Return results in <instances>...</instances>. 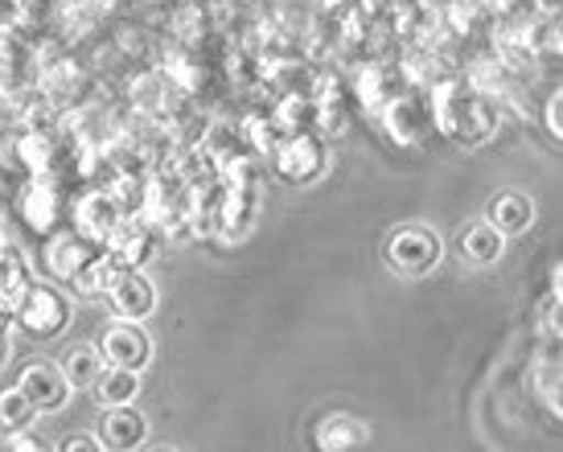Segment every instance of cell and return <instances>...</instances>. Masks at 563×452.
Returning a JSON list of instances; mask_svg holds the SVG:
<instances>
[{
    "label": "cell",
    "mask_w": 563,
    "mask_h": 452,
    "mask_svg": "<svg viewBox=\"0 0 563 452\" xmlns=\"http://www.w3.org/2000/svg\"><path fill=\"white\" fill-rule=\"evenodd\" d=\"M33 416H37V407L21 395L16 387H4L0 390V428L4 432H16V428H30Z\"/></svg>",
    "instance_id": "cell-24"
},
{
    "label": "cell",
    "mask_w": 563,
    "mask_h": 452,
    "mask_svg": "<svg viewBox=\"0 0 563 452\" xmlns=\"http://www.w3.org/2000/svg\"><path fill=\"white\" fill-rule=\"evenodd\" d=\"M260 189H239V186H222L219 202H214V214H210V239L219 243H243L255 222H260Z\"/></svg>",
    "instance_id": "cell-6"
},
{
    "label": "cell",
    "mask_w": 563,
    "mask_h": 452,
    "mask_svg": "<svg viewBox=\"0 0 563 452\" xmlns=\"http://www.w3.org/2000/svg\"><path fill=\"white\" fill-rule=\"evenodd\" d=\"M13 321L30 338H58L70 326V300L58 288H49V284H30L21 305H16Z\"/></svg>",
    "instance_id": "cell-4"
},
{
    "label": "cell",
    "mask_w": 563,
    "mask_h": 452,
    "mask_svg": "<svg viewBox=\"0 0 563 452\" xmlns=\"http://www.w3.org/2000/svg\"><path fill=\"white\" fill-rule=\"evenodd\" d=\"M103 297L111 300V312H115L120 321H144L148 312L157 309V288H153V280L144 276L141 267H120V272L111 276Z\"/></svg>",
    "instance_id": "cell-11"
},
{
    "label": "cell",
    "mask_w": 563,
    "mask_h": 452,
    "mask_svg": "<svg viewBox=\"0 0 563 452\" xmlns=\"http://www.w3.org/2000/svg\"><path fill=\"white\" fill-rule=\"evenodd\" d=\"M99 440L108 444V449H141L144 440H148V420H144L141 411L132 404L124 407H108V416L99 423Z\"/></svg>",
    "instance_id": "cell-15"
},
{
    "label": "cell",
    "mask_w": 563,
    "mask_h": 452,
    "mask_svg": "<svg viewBox=\"0 0 563 452\" xmlns=\"http://www.w3.org/2000/svg\"><path fill=\"white\" fill-rule=\"evenodd\" d=\"M103 366H108V362H103V354H99L95 345H75L58 371H63V378L70 383V390H91L95 383H99V375H103Z\"/></svg>",
    "instance_id": "cell-16"
},
{
    "label": "cell",
    "mask_w": 563,
    "mask_h": 452,
    "mask_svg": "<svg viewBox=\"0 0 563 452\" xmlns=\"http://www.w3.org/2000/svg\"><path fill=\"white\" fill-rule=\"evenodd\" d=\"M70 189H66L63 177H30L21 186V198H16V210H21V227L37 239L63 231L70 222Z\"/></svg>",
    "instance_id": "cell-2"
},
{
    "label": "cell",
    "mask_w": 563,
    "mask_h": 452,
    "mask_svg": "<svg viewBox=\"0 0 563 452\" xmlns=\"http://www.w3.org/2000/svg\"><path fill=\"white\" fill-rule=\"evenodd\" d=\"M63 449H95V437L91 432H75L70 440H63Z\"/></svg>",
    "instance_id": "cell-27"
},
{
    "label": "cell",
    "mask_w": 563,
    "mask_h": 452,
    "mask_svg": "<svg viewBox=\"0 0 563 452\" xmlns=\"http://www.w3.org/2000/svg\"><path fill=\"white\" fill-rule=\"evenodd\" d=\"M16 234H21V227H16V219L0 206V247H21L16 243Z\"/></svg>",
    "instance_id": "cell-26"
},
{
    "label": "cell",
    "mask_w": 563,
    "mask_h": 452,
    "mask_svg": "<svg viewBox=\"0 0 563 452\" xmlns=\"http://www.w3.org/2000/svg\"><path fill=\"white\" fill-rule=\"evenodd\" d=\"M95 255H103V243H91V239L79 234L75 227H63V231H54L42 239V267H46V276H54V280H63V284L75 280Z\"/></svg>",
    "instance_id": "cell-8"
},
{
    "label": "cell",
    "mask_w": 563,
    "mask_h": 452,
    "mask_svg": "<svg viewBox=\"0 0 563 452\" xmlns=\"http://www.w3.org/2000/svg\"><path fill=\"white\" fill-rule=\"evenodd\" d=\"M95 387H99L103 407H124L141 395V371H128V366H103V375H99Z\"/></svg>",
    "instance_id": "cell-19"
},
{
    "label": "cell",
    "mask_w": 563,
    "mask_h": 452,
    "mask_svg": "<svg viewBox=\"0 0 563 452\" xmlns=\"http://www.w3.org/2000/svg\"><path fill=\"white\" fill-rule=\"evenodd\" d=\"M115 272H120V267L111 264L108 255H95L91 264L82 267L79 276L70 280V288H75L82 300H95V297H103V293H108V284H111V276H115Z\"/></svg>",
    "instance_id": "cell-23"
},
{
    "label": "cell",
    "mask_w": 563,
    "mask_h": 452,
    "mask_svg": "<svg viewBox=\"0 0 563 452\" xmlns=\"http://www.w3.org/2000/svg\"><path fill=\"white\" fill-rule=\"evenodd\" d=\"M264 156H267V165L276 169V177H284L288 186H309V181H317L329 165L325 141H321L317 132H284Z\"/></svg>",
    "instance_id": "cell-3"
},
{
    "label": "cell",
    "mask_w": 563,
    "mask_h": 452,
    "mask_svg": "<svg viewBox=\"0 0 563 452\" xmlns=\"http://www.w3.org/2000/svg\"><path fill=\"white\" fill-rule=\"evenodd\" d=\"M9 362V321H0V366Z\"/></svg>",
    "instance_id": "cell-28"
},
{
    "label": "cell",
    "mask_w": 563,
    "mask_h": 452,
    "mask_svg": "<svg viewBox=\"0 0 563 452\" xmlns=\"http://www.w3.org/2000/svg\"><path fill=\"white\" fill-rule=\"evenodd\" d=\"M124 219V210L115 206V198H111L103 186H87L70 202V222L66 227H75L79 234H87L91 243H103L111 231H115V222Z\"/></svg>",
    "instance_id": "cell-10"
},
{
    "label": "cell",
    "mask_w": 563,
    "mask_h": 452,
    "mask_svg": "<svg viewBox=\"0 0 563 452\" xmlns=\"http://www.w3.org/2000/svg\"><path fill=\"white\" fill-rule=\"evenodd\" d=\"M387 264L399 276H423L440 264V239L428 227H399L387 239Z\"/></svg>",
    "instance_id": "cell-9"
},
{
    "label": "cell",
    "mask_w": 563,
    "mask_h": 452,
    "mask_svg": "<svg viewBox=\"0 0 563 452\" xmlns=\"http://www.w3.org/2000/svg\"><path fill=\"white\" fill-rule=\"evenodd\" d=\"M239 132H243L247 148H255L260 156H264L267 148H272V144L284 136L280 124H276V115H272V111H255V108L239 115Z\"/></svg>",
    "instance_id": "cell-22"
},
{
    "label": "cell",
    "mask_w": 563,
    "mask_h": 452,
    "mask_svg": "<svg viewBox=\"0 0 563 452\" xmlns=\"http://www.w3.org/2000/svg\"><path fill=\"white\" fill-rule=\"evenodd\" d=\"M366 444V423L350 420V416H329L321 428H317V449L325 452H345Z\"/></svg>",
    "instance_id": "cell-20"
},
{
    "label": "cell",
    "mask_w": 563,
    "mask_h": 452,
    "mask_svg": "<svg viewBox=\"0 0 563 452\" xmlns=\"http://www.w3.org/2000/svg\"><path fill=\"white\" fill-rule=\"evenodd\" d=\"M272 115L280 132H317V99L313 95H276Z\"/></svg>",
    "instance_id": "cell-17"
},
{
    "label": "cell",
    "mask_w": 563,
    "mask_h": 452,
    "mask_svg": "<svg viewBox=\"0 0 563 452\" xmlns=\"http://www.w3.org/2000/svg\"><path fill=\"white\" fill-rule=\"evenodd\" d=\"M531 219H534V206H531V198H522V194H501L498 202L489 206V222H494L501 234L527 231Z\"/></svg>",
    "instance_id": "cell-21"
},
{
    "label": "cell",
    "mask_w": 563,
    "mask_h": 452,
    "mask_svg": "<svg viewBox=\"0 0 563 452\" xmlns=\"http://www.w3.org/2000/svg\"><path fill=\"white\" fill-rule=\"evenodd\" d=\"M378 120H383V132H387L395 144H404V148H420V144L437 132V128H432L428 95L411 91V87H407L404 95H395L391 103L378 111Z\"/></svg>",
    "instance_id": "cell-5"
},
{
    "label": "cell",
    "mask_w": 563,
    "mask_h": 452,
    "mask_svg": "<svg viewBox=\"0 0 563 452\" xmlns=\"http://www.w3.org/2000/svg\"><path fill=\"white\" fill-rule=\"evenodd\" d=\"M423 95H428V108H432V128H437V136H444V141L477 148V144H485L498 132L501 103H494L482 91H473L470 82H465V75L440 78L437 87Z\"/></svg>",
    "instance_id": "cell-1"
},
{
    "label": "cell",
    "mask_w": 563,
    "mask_h": 452,
    "mask_svg": "<svg viewBox=\"0 0 563 452\" xmlns=\"http://www.w3.org/2000/svg\"><path fill=\"white\" fill-rule=\"evenodd\" d=\"M157 251V234L148 231L136 214H124L115 222V231L103 239V255H108L115 267H144Z\"/></svg>",
    "instance_id": "cell-12"
},
{
    "label": "cell",
    "mask_w": 563,
    "mask_h": 452,
    "mask_svg": "<svg viewBox=\"0 0 563 452\" xmlns=\"http://www.w3.org/2000/svg\"><path fill=\"white\" fill-rule=\"evenodd\" d=\"M461 251L470 255L473 264H494L501 251H506V234L489 219L473 222V227H465V234H461Z\"/></svg>",
    "instance_id": "cell-18"
},
{
    "label": "cell",
    "mask_w": 563,
    "mask_h": 452,
    "mask_svg": "<svg viewBox=\"0 0 563 452\" xmlns=\"http://www.w3.org/2000/svg\"><path fill=\"white\" fill-rule=\"evenodd\" d=\"M404 91H407V78L399 75V66H391L387 58H366V63H358L350 70L354 108L371 111V115H378L395 95H404Z\"/></svg>",
    "instance_id": "cell-7"
},
{
    "label": "cell",
    "mask_w": 563,
    "mask_h": 452,
    "mask_svg": "<svg viewBox=\"0 0 563 452\" xmlns=\"http://www.w3.org/2000/svg\"><path fill=\"white\" fill-rule=\"evenodd\" d=\"M16 390H21L37 411H58V407H66V399H70V383H66L63 371L49 366V362H25L21 375H16Z\"/></svg>",
    "instance_id": "cell-14"
},
{
    "label": "cell",
    "mask_w": 563,
    "mask_h": 452,
    "mask_svg": "<svg viewBox=\"0 0 563 452\" xmlns=\"http://www.w3.org/2000/svg\"><path fill=\"white\" fill-rule=\"evenodd\" d=\"M99 354L108 366H128V371H144L153 359V342L141 329V321H115L99 342Z\"/></svg>",
    "instance_id": "cell-13"
},
{
    "label": "cell",
    "mask_w": 563,
    "mask_h": 452,
    "mask_svg": "<svg viewBox=\"0 0 563 452\" xmlns=\"http://www.w3.org/2000/svg\"><path fill=\"white\" fill-rule=\"evenodd\" d=\"M543 124H548V132L555 136V144H560L563 136V91L555 87V91L548 95V103H543Z\"/></svg>",
    "instance_id": "cell-25"
}]
</instances>
